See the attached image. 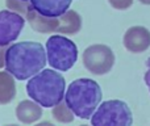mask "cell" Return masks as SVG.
Returning a JSON list of instances; mask_svg holds the SVG:
<instances>
[{
	"label": "cell",
	"mask_w": 150,
	"mask_h": 126,
	"mask_svg": "<svg viewBox=\"0 0 150 126\" xmlns=\"http://www.w3.org/2000/svg\"><path fill=\"white\" fill-rule=\"evenodd\" d=\"M46 62V50L40 42L23 41L7 47L5 68L20 82L30 79L42 71Z\"/></svg>",
	"instance_id": "1"
},
{
	"label": "cell",
	"mask_w": 150,
	"mask_h": 126,
	"mask_svg": "<svg viewBox=\"0 0 150 126\" xmlns=\"http://www.w3.org/2000/svg\"><path fill=\"white\" fill-rule=\"evenodd\" d=\"M66 80L54 70H42L29 79L26 93L42 108H54L66 95Z\"/></svg>",
	"instance_id": "2"
},
{
	"label": "cell",
	"mask_w": 150,
	"mask_h": 126,
	"mask_svg": "<svg viewBox=\"0 0 150 126\" xmlns=\"http://www.w3.org/2000/svg\"><path fill=\"white\" fill-rule=\"evenodd\" d=\"M101 88L95 80L80 77L69 85L65 101L74 114L79 118L91 120L92 114L101 104Z\"/></svg>",
	"instance_id": "3"
},
{
	"label": "cell",
	"mask_w": 150,
	"mask_h": 126,
	"mask_svg": "<svg viewBox=\"0 0 150 126\" xmlns=\"http://www.w3.org/2000/svg\"><path fill=\"white\" fill-rule=\"evenodd\" d=\"M47 62L54 70L61 72L73 68L78 59V47L71 39L62 34L52 36L46 41Z\"/></svg>",
	"instance_id": "4"
},
{
	"label": "cell",
	"mask_w": 150,
	"mask_h": 126,
	"mask_svg": "<svg viewBox=\"0 0 150 126\" xmlns=\"http://www.w3.org/2000/svg\"><path fill=\"white\" fill-rule=\"evenodd\" d=\"M92 126H132L133 116L129 105L121 100L103 101L91 117Z\"/></svg>",
	"instance_id": "5"
},
{
	"label": "cell",
	"mask_w": 150,
	"mask_h": 126,
	"mask_svg": "<svg viewBox=\"0 0 150 126\" xmlns=\"http://www.w3.org/2000/svg\"><path fill=\"white\" fill-rule=\"evenodd\" d=\"M83 64L93 75H105L115 64V53L107 45L95 44L83 51Z\"/></svg>",
	"instance_id": "6"
},
{
	"label": "cell",
	"mask_w": 150,
	"mask_h": 126,
	"mask_svg": "<svg viewBox=\"0 0 150 126\" xmlns=\"http://www.w3.org/2000/svg\"><path fill=\"white\" fill-rule=\"evenodd\" d=\"M25 25L23 15L12 11H0V47L16 41Z\"/></svg>",
	"instance_id": "7"
},
{
	"label": "cell",
	"mask_w": 150,
	"mask_h": 126,
	"mask_svg": "<svg viewBox=\"0 0 150 126\" xmlns=\"http://www.w3.org/2000/svg\"><path fill=\"white\" fill-rule=\"evenodd\" d=\"M124 47L129 53H144L150 47V32L145 26H132L124 34Z\"/></svg>",
	"instance_id": "8"
},
{
	"label": "cell",
	"mask_w": 150,
	"mask_h": 126,
	"mask_svg": "<svg viewBox=\"0 0 150 126\" xmlns=\"http://www.w3.org/2000/svg\"><path fill=\"white\" fill-rule=\"evenodd\" d=\"M73 0H30V4L40 15L46 17H61L70 8Z\"/></svg>",
	"instance_id": "9"
},
{
	"label": "cell",
	"mask_w": 150,
	"mask_h": 126,
	"mask_svg": "<svg viewBox=\"0 0 150 126\" xmlns=\"http://www.w3.org/2000/svg\"><path fill=\"white\" fill-rule=\"evenodd\" d=\"M26 18L32 28L38 33H53V32H57L59 28V17H46V16L40 15L32 7V4L26 12Z\"/></svg>",
	"instance_id": "10"
},
{
	"label": "cell",
	"mask_w": 150,
	"mask_h": 126,
	"mask_svg": "<svg viewBox=\"0 0 150 126\" xmlns=\"http://www.w3.org/2000/svg\"><path fill=\"white\" fill-rule=\"evenodd\" d=\"M42 117V106L32 100H23L16 106V118L25 125L37 122Z\"/></svg>",
	"instance_id": "11"
},
{
	"label": "cell",
	"mask_w": 150,
	"mask_h": 126,
	"mask_svg": "<svg viewBox=\"0 0 150 126\" xmlns=\"http://www.w3.org/2000/svg\"><path fill=\"white\" fill-rule=\"evenodd\" d=\"M82 29V17L79 13L73 9H69L66 13H63L59 17V28L58 33L67 34V36H74Z\"/></svg>",
	"instance_id": "12"
},
{
	"label": "cell",
	"mask_w": 150,
	"mask_h": 126,
	"mask_svg": "<svg viewBox=\"0 0 150 126\" xmlns=\"http://www.w3.org/2000/svg\"><path fill=\"white\" fill-rule=\"evenodd\" d=\"M13 75L8 71H0V105L13 101L16 96V84Z\"/></svg>",
	"instance_id": "13"
},
{
	"label": "cell",
	"mask_w": 150,
	"mask_h": 126,
	"mask_svg": "<svg viewBox=\"0 0 150 126\" xmlns=\"http://www.w3.org/2000/svg\"><path fill=\"white\" fill-rule=\"evenodd\" d=\"M53 117H54L55 121L61 122V124H70V122L74 121V112L71 111L70 108H69V105L65 103H62L61 101L58 105H55L54 108H53V112H52Z\"/></svg>",
	"instance_id": "14"
},
{
	"label": "cell",
	"mask_w": 150,
	"mask_h": 126,
	"mask_svg": "<svg viewBox=\"0 0 150 126\" xmlns=\"http://www.w3.org/2000/svg\"><path fill=\"white\" fill-rule=\"evenodd\" d=\"M5 5L9 11H15L20 15H26L29 7H30V3L23 1V0H5Z\"/></svg>",
	"instance_id": "15"
},
{
	"label": "cell",
	"mask_w": 150,
	"mask_h": 126,
	"mask_svg": "<svg viewBox=\"0 0 150 126\" xmlns=\"http://www.w3.org/2000/svg\"><path fill=\"white\" fill-rule=\"evenodd\" d=\"M108 3L115 9L124 11V9H128L129 7H132L133 0H108Z\"/></svg>",
	"instance_id": "16"
},
{
	"label": "cell",
	"mask_w": 150,
	"mask_h": 126,
	"mask_svg": "<svg viewBox=\"0 0 150 126\" xmlns=\"http://www.w3.org/2000/svg\"><path fill=\"white\" fill-rule=\"evenodd\" d=\"M144 80H145V84L148 85L150 91V58H148V61H146V72L145 76H144Z\"/></svg>",
	"instance_id": "17"
},
{
	"label": "cell",
	"mask_w": 150,
	"mask_h": 126,
	"mask_svg": "<svg viewBox=\"0 0 150 126\" xmlns=\"http://www.w3.org/2000/svg\"><path fill=\"white\" fill-rule=\"evenodd\" d=\"M5 53H7V49L0 47V68L5 67Z\"/></svg>",
	"instance_id": "18"
},
{
	"label": "cell",
	"mask_w": 150,
	"mask_h": 126,
	"mask_svg": "<svg viewBox=\"0 0 150 126\" xmlns=\"http://www.w3.org/2000/svg\"><path fill=\"white\" fill-rule=\"evenodd\" d=\"M34 126H54V125L49 121H44V122H40V124H36Z\"/></svg>",
	"instance_id": "19"
},
{
	"label": "cell",
	"mask_w": 150,
	"mask_h": 126,
	"mask_svg": "<svg viewBox=\"0 0 150 126\" xmlns=\"http://www.w3.org/2000/svg\"><path fill=\"white\" fill-rule=\"evenodd\" d=\"M140 3H142L145 5H150V0H140Z\"/></svg>",
	"instance_id": "20"
},
{
	"label": "cell",
	"mask_w": 150,
	"mask_h": 126,
	"mask_svg": "<svg viewBox=\"0 0 150 126\" xmlns=\"http://www.w3.org/2000/svg\"><path fill=\"white\" fill-rule=\"evenodd\" d=\"M4 126H18V125H15V124H11V125H4Z\"/></svg>",
	"instance_id": "21"
},
{
	"label": "cell",
	"mask_w": 150,
	"mask_h": 126,
	"mask_svg": "<svg viewBox=\"0 0 150 126\" xmlns=\"http://www.w3.org/2000/svg\"><path fill=\"white\" fill-rule=\"evenodd\" d=\"M23 1H30V0H23Z\"/></svg>",
	"instance_id": "22"
},
{
	"label": "cell",
	"mask_w": 150,
	"mask_h": 126,
	"mask_svg": "<svg viewBox=\"0 0 150 126\" xmlns=\"http://www.w3.org/2000/svg\"><path fill=\"white\" fill-rule=\"evenodd\" d=\"M80 126H88V125H80ZM91 126H92V125H91Z\"/></svg>",
	"instance_id": "23"
}]
</instances>
